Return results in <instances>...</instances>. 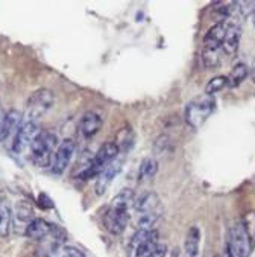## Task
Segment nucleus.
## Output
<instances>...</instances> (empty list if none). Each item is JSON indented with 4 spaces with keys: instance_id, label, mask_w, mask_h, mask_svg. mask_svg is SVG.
Here are the masks:
<instances>
[{
    "instance_id": "obj_1",
    "label": "nucleus",
    "mask_w": 255,
    "mask_h": 257,
    "mask_svg": "<svg viewBox=\"0 0 255 257\" xmlns=\"http://www.w3.org/2000/svg\"><path fill=\"white\" fill-rule=\"evenodd\" d=\"M135 225L138 230H154V225L164 213L160 196L155 192H146L134 201Z\"/></svg>"
},
{
    "instance_id": "obj_2",
    "label": "nucleus",
    "mask_w": 255,
    "mask_h": 257,
    "mask_svg": "<svg viewBox=\"0 0 255 257\" xmlns=\"http://www.w3.org/2000/svg\"><path fill=\"white\" fill-rule=\"evenodd\" d=\"M58 148V137L52 131H40L35 140L32 142L31 151V160L38 168H49L52 166L54 152Z\"/></svg>"
},
{
    "instance_id": "obj_3",
    "label": "nucleus",
    "mask_w": 255,
    "mask_h": 257,
    "mask_svg": "<svg viewBox=\"0 0 255 257\" xmlns=\"http://www.w3.org/2000/svg\"><path fill=\"white\" fill-rule=\"evenodd\" d=\"M216 110L214 96L205 94L191 99L185 107V122L190 128L197 130L208 120V117Z\"/></svg>"
},
{
    "instance_id": "obj_4",
    "label": "nucleus",
    "mask_w": 255,
    "mask_h": 257,
    "mask_svg": "<svg viewBox=\"0 0 255 257\" xmlns=\"http://www.w3.org/2000/svg\"><path fill=\"white\" fill-rule=\"evenodd\" d=\"M120 154V149L117 146L116 142H108L105 145H102L99 148V151L94 154V157L91 159L90 165L78 174L79 180H91V178H97L99 174L104 171L110 163H113L117 156Z\"/></svg>"
},
{
    "instance_id": "obj_5",
    "label": "nucleus",
    "mask_w": 255,
    "mask_h": 257,
    "mask_svg": "<svg viewBox=\"0 0 255 257\" xmlns=\"http://www.w3.org/2000/svg\"><path fill=\"white\" fill-rule=\"evenodd\" d=\"M158 245L157 230H137L128 243V257H150Z\"/></svg>"
},
{
    "instance_id": "obj_6",
    "label": "nucleus",
    "mask_w": 255,
    "mask_h": 257,
    "mask_svg": "<svg viewBox=\"0 0 255 257\" xmlns=\"http://www.w3.org/2000/svg\"><path fill=\"white\" fill-rule=\"evenodd\" d=\"M54 93L47 88L37 90L28 100V110L25 114V122H35L41 116H44L54 105Z\"/></svg>"
},
{
    "instance_id": "obj_7",
    "label": "nucleus",
    "mask_w": 255,
    "mask_h": 257,
    "mask_svg": "<svg viewBox=\"0 0 255 257\" xmlns=\"http://www.w3.org/2000/svg\"><path fill=\"white\" fill-rule=\"evenodd\" d=\"M232 257H249L252 252V240L241 221L234 224L229 230V240L226 243Z\"/></svg>"
},
{
    "instance_id": "obj_8",
    "label": "nucleus",
    "mask_w": 255,
    "mask_h": 257,
    "mask_svg": "<svg viewBox=\"0 0 255 257\" xmlns=\"http://www.w3.org/2000/svg\"><path fill=\"white\" fill-rule=\"evenodd\" d=\"M67 239V233L60 227V225H54L50 228L49 234L46 237H43L40 242V245L37 246V255L38 257H50L57 248H60L61 245H64Z\"/></svg>"
},
{
    "instance_id": "obj_9",
    "label": "nucleus",
    "mask_w": 255,
    "mask_h": 257,
    "mask_svg": "<svg viewBox=\"0 0 255 257\" xmlns=\"http://www.w3.org/2000/svg\"><path fill=\"white\" fill-rule=\"evenodd\" d=\"M75 149H76V145L70 139H66L58 145V148L54 154V160H52V172L54 174H57V175L64 174V171L69 168V165L73 159Z\"/></svg>"
},
{
    "instance_id": "obj_10",
    "label": "nucleus",
    "mask_w": 255,
    "mask_h": 257,
    "mask_svg": "<svg viewBox=\"0 0 255 257\" xmlns=\"http://www.w3.org/2000/svg\"><path fill=\"white\" fill-rule=\"evenodd\" d=\"M41 130L35 122H23V125L16 131L14 142H13V151L16 154H22L23 151L29 149L35 137L38 136Z\"/></svg>"
},
{
    "instance_id": "obj_11",
    "label": "nucleus",
    "mask_w": 255,
    "mask_h": 257,
    "mask_svg": "<svg viewBox=\"0 0 255 257\" xmlns=\"http://www.w3.org/2000/svg\"><path fill=\"white\" fill-rule=\"evenodd\" d=\"M129 222V212L126 210H119L110 205V209L104 215V225L111 234H122L126 230V225Z\"/></svg>"
},
{
    "instance_id": "obj_12",
    "label": "nucleus",
    "mask_w": 255,
    "mask_h": 257,
    "mask_svg": "<svg viewBox=\"0 0 255 257\" xmlns=\"http://www.w3.org/2000/svg\"><path fill=\"white\" fill-rule=\"evenodd\" d=\"M226 22V34L222 44V54L232 57L237 54L240 38H241V28L237 20H225Z\"/></svg>"
},
{
    "instance_id": "obj_13",
    "label": "nucleus",
    "mask_w": 255,
    "mask_h": 257,
    "mask_svg": "<svg viewBox=\"0 0 255 257\" xmlns=\"http://www.w3.org/2000/svg\"><path fill=\"white\" fill-rule=\"evenodd\" d=\"M226 34V22H217L216 25H213L205 37H203V49H208V50H219L222 52V44H223V38Z\"/></svg>"
},
{
    "instance_id": "obj_14",
    "label": "nucleus",
    "mask_w": 255,
    "mask_h": 257,
    "mask_svg": "<svg viewBox=\"0 0 255 257\" xmlns=\"http://www.w3.org/2000/svg\"><path fill=\"white\" fill-rule=\"evenodd\" d=\"M122 171V162L120 160H114L113 163H110L104 171H102L96 180V186L94 190L97 195H104L107 192V189L110 187V184L113 183V180L116 178V175Z\"/></svg>"
},
{
    "instance_id": "obj_15",
    "label": "nucleus",
    "mask_w": 255,
    "mask_h": 257,
    "mask_svg": "<svg viewBox=\"0 0 255 257\" xmlns=\"http://www.w3.org/2000/svg\"><path fill=\"white\" fill-rule=\"evenodd\" d=\"M102 123H104V120H102L100 114H97L96 111H87L81 119L79 131L85 139H91L100 131Z\"/></svg>"
},
{
    "instance_id": "obj_16",
    "label": "nucleus",
    "mask_w": 255,
    "mask_h": 257,
    "mask_svg": "<svg viewBox=\"0 0 255 257\" xmlns=\"http://www.w3.org/2000/svg\"><path fill=\"white\" fill-rule=\"evenodd\" d=\"M52 228V224H49L46 219L43 218H34L28 227L25 228V236L34 240H41L43 237H46Z\"/></svg>"
},
{
    "instance_id": "obj_17",
    "label": "nucleus",
    "mask_w": 255,
    "mask_h": 257,
    "mask_svg": "<svg viewBox=\"0 0 255 257\" xmlns=\"http://www.w3.org/2000/svg\"><path fill=\"white\" fill-rule=\"evenodd\" d=\"M134 201H135V195H134V190L131 189H123L122 192H119L113 201H111V207L114 209H119V210H126L129 212V207L134 205Z\"/></svg>"
},
{
    "instance_id": "obj_18",
    "label": "nucleus",
    "mask_w": 255,
    "mask_h": 257,
    "mask_svg": "<svg viewBox=\"0 0 255 257\" xmlns=\"http://www.w3.org/2000/svg\"><path fill=\"white\" fill-rule=\"evenodd\" d=\"M199 243H200V231L197 227H191L185 237V252L188 257H197L199 254Z\"/></svg>"
},
{
    "instance_id": "obj_19",
    "label": "nucleus",
    "mask_w": 255,
    "mask_h": 257,
    "mask_svg": "<svg viewBox=\"0 0 255 257\" xmlns=\"http://www.w3.org/2000/svg\"><path fill=\"white\" fill-rule=\"evenodd\" d=\"M11 222H13L11 207L5 201H0V237H7L10 234Z\"/></svg>"
},
{
    "instance_id": "obj_20",
    "label": "nucleus",
    "mask_w": 255,
    "mask_h": 257,
    "mask_svg": "<svg viewBox=\"0 0 255 257\" xmlns=\"http://www.w3.org/2000/svg\"><path fill=\"white\" fill-rule=\"evenodd\" d=\"M158 172V163L155 159H144L140 165L138 171V181H146L154 178Z\"/></svg>"
},
{
    "instance_id": "obj_21",
    "label": "nucleus",
    "mask_w": 255,
    "mask_h": 257,
    "mask_svg": "<svg viewBox=\"0 0 255 257\" xmlns=\"http://www.w3.org/2000/svg\"><path fill=\"white\" fill-rule=\"evenodd\" d=\"M249 75V67L243 63H238L232 67L229 76H228V85L229 87H238Z\"/></svg>"
},
{
    "instance_id": "obj_22",
    "label": "nucleus",
    "mask_w": 255,
    "mask_h": 257,
    "mask_svg": "<svg viewBox=\"0 0 255 257\" xmlns=\"http://www.w3.org/2000/svg\"><path fill=\"white\" fill-rule=\"evenodd\" d=\"M220 54L222 52H219V50L202 49V61H203V66H205L207 69H217L220 66V61H222Z\"/></svg>"
},
{
    "instance_id": "obj_23",
    "label": "nucleus",
    "mask_w": 255,
    "mask_h": 257,
    "mask_svg": "<svg viewBox=\"0 0 255 257\" xmlns=\"http://www.w3.org/2000/svg\"><path fill=\"white\" fill-rule=\"evenodd\" d=\"M225 87H228V76H223V75L214 76L213 79L208 81V84L205 87V94L214 96L216 93L222 91Z\"/></svg>"
},
{
    "instance_id": "obj_24",
    "label": "nucleus",
    "mask_w": 255,
    "mask_h": 257,
    "mask_svg": "<svg viewBox=\"0 0 255 257\" xmlns=\"http://www.w3.org/2000/svg\"><path fill=\"white\" fill-rule=\"evenodd\" d=\"M154 151L157 156H164V154L173 152V143L169 136H160L154 143Z\"/></svg>"
},
{
    "instance_id": "obj_25",
    "label": "nucleus",
    "mask_w": 255,
    "mask_h": 257,
    "mask_svg": "<svg viewBox=\"0 0 255 257\" xmlns=\"http://www.w3.org/2000/svg\"><path fill=\"white\" fill-rule=\"evenodd\" d=\"M34 219V210L28 202H22L20 205H17V221L19 222H25V225L28 227V224Z\"/></svg>"
},
{
    "instance_id": "obj_26",
    "label": "nucleus",
    "mask_w": 255,
    "mask_h": 257,
    "mask_svg": "<svg viewBox=\"0 0 255 257\" xmlns=\"http://www.w3.org/2000/svg\"><path fill=\"white\" fill-rule=\"evenodd\" d=\"M50 257H85V255L76 246H70V245H66L64 243L60 248H57L55 252L50 255Z\"/></svg>"
},
{
    "instance_id": "obj_27",
    "label": "nucleus",
    "mask_w": 255,
    "mask_h": 257,
    "mask_svg": "<svg viewBox=\"0 0 255 257\" xmlns=\"http://www.w3.org/2000/svg\"><path fill=\"white\" fill-rule=\"evenodd\" d=\"M235 5H237L240 17L243 19L255 14V0H250V2H235Z\"/></svg>"
},
{
    "instance_id": "obj_28",
    "label": "nucleus",
    "mask_w": 255,
    "mask_h": 257,
    "mask_svg": "<svg viewBox=\"0 0 255 257\" xmlns=\"http://www.w3.org/2000/svg\"><path fill=\"white\" fill-rule=\"evenodd\" d=\"M241 222H243V225H244V228H246V231H247L250 240H255V213H253V212H252V213H247V215L241 219Z\"/></svg>"
},
{
    "instance_id": "obj_29",
    "label": "nucleus",
    "mask_w": 255,
    "mask_h": 257,
    "mask_svg": "<svg viewBox=\"0 0 255 257\" xmlns=\"http://www.w3.org/2000/svg\"><path fill=\"white\" fill-rule=\"evenodd\" d=\"M38 201H40V205L43 209H52L54 207V202H52V199H50L46 193H40V196H38Z\"/></svg>"
},
{
    "instance_id": "obj_30",
    "label": "nucleus",
    "mask_w": 255,
    "mask_h": 257,
    "mask_svg": "<svg viewBox=\"0 0 255 257\" xmlns=\"http://www.w3.org/2000/svg\"><path fill=\"white\" fill-rule=\"evenodd\" d=\"M166 255H167V246L163 245V243H158L157 248H155V251L152 252L150 257H166Z\"/></svg>"
},
{
    "instance_id": "obj_31",
    "label": "nucleus",
    "mask_w": 255,
    "mask_h": 257,
    "mask_svg": "<svg viewBox=\"0 0 255 257\" xmlns=\"http://www.w3.org/2000/svg\"><path fill=\"white\" fill-rule=\"evenodd\" d=\"M5 117H7V111L2 108L0 105V136H2V131H4V125H5Z\"/></svg>"
},
{
    "instance_id": "obj_32",
    "label": "nucleus",
    "mask_w": 255,
    "mask_h": 257,
    "mask_svg": "<svg viewBox=\"0 0 255 257\" xmlns=\"http://www.w3.org/2000/svg\"><path fill=\"white\" fill-rule=\"evenodd\" d=\"M222 257H232L231 249H229V246H228V245L225 246V249H223V255H222Z\"/></svg>"
},
{
    "instance_id": "obj_33",
    "label": "nucleus",
    "mask_w": 255,
    "mask_h": 257,
    "mask_svg": "<svg viewBox=\"0 0 255 257\" xmlns=\"http://www.w3.org/2000/svg\"><path fill=\"white\" fill-rule=\"evenodd\" d=\"M250 75H252V81L255 82V58H253V63H252V70H250Z\"/></svg>"
},
{
    "instance_id": "obj_34",
    "label": "nucleus",
    "mask_w": 255,
    "mask_h": 257,
    "mask_svg": "<svg viewBox=\"0 0 255 257\" xmlns=\"http://www.w3.org/2000/svg\"><path fill=\"white\" fill-rule=\"evenodd\" d=\"M252 23H253V28H255V14L252 16Z\"/></svg>"
}]
</instances>
